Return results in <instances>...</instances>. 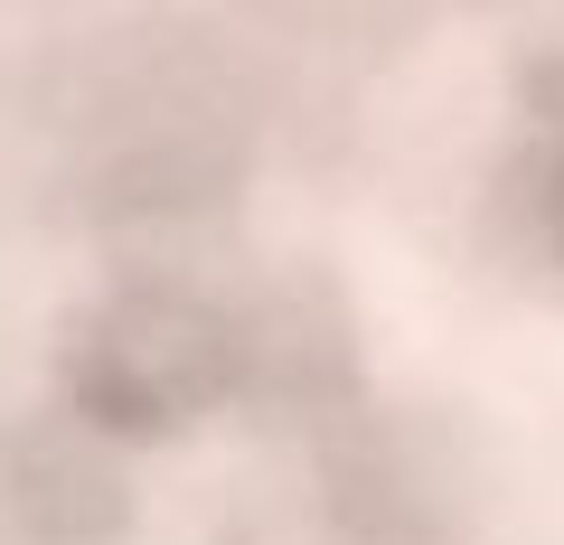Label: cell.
Here are the masks:
<instances>
[{
    "instance_id": "1",
    "label": "cell",
    "mask_w": 564,
    "mask_h": 545,
    "mask_svg": "<svg viewBox=\"0 0 564 545\" xmlns=\"http://www.w3.org/2000/svg\"><path fill=\"white\" fill-rule=\"evenodd\" d=\"M226 385V329L198 320L188 302H132L85 339L76 358V395L104 424L141 433V424H180L188 404H207Z\"/></svg>"
},
{
    "instance_id": "2",
    "label": "cell",
    "mask_w": 564,
    "mask_h": 545,
    "mask_svg": "<svg viewBox=\"0 0 564 545\" xmlns=\"http://www.w3.org/2000/svg\"><path fill=\"white\" fill-rule=\"evenodd\" d=\"M555 244H564V170H555Z\"/></svg>"
}]
</instances>
